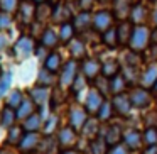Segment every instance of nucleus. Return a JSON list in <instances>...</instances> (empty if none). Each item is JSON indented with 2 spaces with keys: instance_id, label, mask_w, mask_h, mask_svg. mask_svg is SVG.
<instances>
[{
  "instance_id": "1",
  "label": "nucleus",
  "mask_w": 157,
  "mask_h": 154,
  "mask_svg": "<svg viewBox=\"0 0 157 154\" xmlns=\"http://www.w3.org/2000/svg\"><path fill=\"white\" fill-rule=\"evenodd\" d=\"M150 38H152V32L149 31V27L145 26H135L132 32V38H130V49L133 53H142L144 49H147L150 42Z\"/></svg>"
},
{
  "instance_id": "2",
  "label": "nucleus",
  "mask_w": 157,
  "mask_h": 154,
  "mask_svg": "<svg viewBox=\"0 0 157 154\" xmlns=\"http://www.w3.org/2000/svg\"><path fill=\"white\" fill-rule=\"evenodd\" d=\"M128 97H130V102H132V107L133 109H149L150 103H152V95L147 88H142V86H135L128 92Z\"/></svg>"
},
{
  "instance_id": "3",
  "label": "nucleus",
  "mask_w": 157,
  "mask_h": 154,
  "mask_svg": "<svg viewBox=\"0 0 157 154\" xmlns=\"http://www.w3.org/2000/svg\"><path fill=\"white\" fill-rule=\"evenodd\" d=\"M56 140H58V146L61 147V151H68L73 149L78 142V130H75L73 127L64 125L58 130V136H56Z\"/></svg>"
},
{
  "instance_id": "4",
  "label": "nucleus",
  "mask_w": 157,
  "mask_h": 154,
  "mask_svg": "<svg viewBox=\"0 0 157 154\" xmlns=\"http://www.w3.org/2000/svg\"><path fill=\"white\" fill-rule=\"evenodd\" d=\"M68 117H69V124H68V125L73 127L75 130H78V132L83 129V125L86 124V120L90 119L86 109H85V107H81V105H78V103L69 109V115Z\"/></svg>"
},
{
  "instance_id": "5",
  "label": "nucleus",
  "mask_w": 157,
  "mask_h": 154,
  "mask_svg": "<svg viewBox=\"0 0 157 154\" xmlns=\"http://www.w3.org/2000/svg\"><path fill=\"white\" fill-rule=\"evenodd\" d=\"M51 97H52L51 88H44V86L36 85V86H32V88L29 90V98L36 103V107H37L39 110H42L49 102H51Z\"/></svg>"
},
{
  "instance_id": "6",
  "label": "nucleus",
  "mask_w": 157,
  "mask_h": 154,
  "mask_svg": "<svg viewBox=\"0 0 157 154\" xmlns=\"http://www.w3.org/2000/svg\"><path fill=\"white\" fill-rule=\"evenodd\" d=\"M103 102H105V97H103L95 86L90 88L88 93H86V98H85V109H86V112H88V115H96L100 107L103 105Z\"/></svg>"
},
{
  "instance_id": "7",
  "label": "nucleus",
  "mask_w": 157,
  "mask_h": 154,
  "mask_svg": "<svg viewBox=\"0 0 157 154\" xmlns=\"http://www.w3.org/2000/svg\"><path fill=\"white\" fill-rule=\"evenodd\" d=\"M113 21H115V15L108 10H98L93 15V29L98 32H106L108 29L113 27Z\"/></svg>"
},
{
  "instance_id": "8",
  "label": "nucleus",
  "mask_w": 157,
  "mask_h": 154,
  "mask_svg": "<svg viewBox=\"0 0 157 154\" xmlns=\"http://www.w3.org/2000/svg\"><path fill=\"white\" fill-rule=\"evenodd\" d=\"M112 105L115 109V113L120 117H128L132 113V102H130V97L128 93H120V95H113L112 98Z\"/></svg>"
},
{
  "instance_id": "9",
  "label": "nucleus",
  "mask_w": 157,
  "mask_h": 154,
  "mask_svg": "<svg viewBox=\"0 0 157 154\" xmlns=\"http://www.w3.org/2000/svg\"><path fill=\"white\" fill-rule=\"evenodd\" d=\"M101 136L105 137L106 144L110 147L117 146L123 140V129L118 125V124H108V125L101 127Z\"/></svg>"
},
{
  "instance_id": "10",
  "label": "nucleus",
  "mask_w": 157,
  "mask_h": 154,
  "mask_svg": "<svg viewBox=\"0 0 157 154\" xmlns=\"http://www.w3.org/2000/svg\"><path fill=\"white\" fill-rule=\"evenodd\" d=\"M76 76H78V63L75 59L68 61L64 66H63V71H61V78H59V85L63 88H68V86H73Z\"/></svg>"
},
{
  "instance_id": "11",
  "label": "nucleus",
  "mask_w": 157,
  "mask_h": 154,
  "mask_svg": "<svg viewBox=\"0 0 157 154\" xmlns=\"http://www.w3.org/2000/svg\"><path fill=\"white\" fill-rule=\"evenodd\" d=\"M41 136H39V132H25L24 137H22L21 144H19V151L24 154H31L34 152V151L39 149V144H41Z\"/></svg>"
},
{
  "instance_id": "12",
  "label": "nucleus",
  "mask_w": 157,
  "mask_h": 154,
  "mask_svg": "<svg viewBox=\"0 0 157 154\" xmlns=\"http://www.w3.org/2000/svg\"><path fill=\"white\" fill-rule=\"evenodd\" d=\"M123 144L128 147L130 151H139L144 147V137L142 132L137 129H125L123 130Z\"/></svg>"
},
{
  "instance_id": "13",
  "label": "nucleus",
  "mask_w": 157,
  "mask_h": 154,
  "mask_svg": "<svg viewBox=\"0 0 157 154\" xmlns=\"http://www.w3.org/2000/svg\"><path fill=\"white\" fill-rule=\"evenodd\" d=\"M81 73L86 80L90 81H95L100 75H101V63L95 58H90V59H85L81 65Z\"/></svg>"
},
{
  "instance_id": "14",
  "label": "nucleus",
  "mask_w": 157,
  "mask_h": 154,
  "mask_svg": "<svg viewBox=\"0 0 157 154\" xmlns=\"http://www.w3.org/2000/svg\"><path fill=\"white\" fill-rule=\"evenodd\" d=\"M21 125L25 132H39V130H42V125H44L42 110H36L32 115H29L25 120H22Z\"/></svg>"
},
{
  "instance_id": "15",
  "label": "nucleus",
  "mask_w": 157,
  "mask_h": 154,
  "mask_svg": "<svg viewBox=\"0 0 157 154\" xmlns=\"http://www.w3.org/2000/svg\"><path fill=\"white\" fill-rule=\"evenodd\" d=\"M36 7L37 5L31 0H24L21 5H19V17H21V22H24L25 26L34 24L36 21Z\"/></svg>"
},
{
  "instance_id": "16",
  "label": "nucleus",
  "mask_w": 157,
  "mask_h": 154,
  "mask_svg": "<svg viewBox=\"0 0 157 154\" xmlns=\"http://www.w3.org/2000/svg\"><path fill=\"white\" fill-rule=\"evenodd\" d=\"M34 48H36V46H34V41H32L29 36H22V38L19 39L17 42H15L14 51H15V54H17L21 59H25V58H29V56L32 54Z\"/></svg>"
},
{
  "instance_id": "17",
  "label": "nucleus",
  "mask_w": 157,
  "mask_h": 154,
  "mask_svg": "<svg viewBox=\"0 0 157 154\" xmlns=\"http://www.w3.org/2000/svg\"><path fill=\"white\" fill-rule=\"evenodd\" d=\"M157 81V61L150 63L140 75V86L142 88H152Z\"/></svg>"
},
{
  "instance_id": "18",
  "label": "nucleus",
  "mask_w": 157,
  "mask_h": 154,
  "mask_svg": "<svg viewBox=\"0 0 157 154\" xmlns=\"http://www.w3.org/2000/svg\"><path fill=\"white\" fill-rule=\"evenodd\" d=\"M71 10H69V7L68 5H64V4H56L54 7H52V15H51V19L56 22V24H68L69 21H71Z\"/></svg>"
},
{
  "instance_id": "19",
  "label": "nucleus",
  "mask_w": 157,
  "mask_h": 154,
  "mask_svg": "<svg viewBox=\"0 0 157 154\" xmlns=\"http://www.w3.org/2000/svg\"><path fill=\"white\" fill-rule=\"evenodd\" d=\"M132 2L130 0H115V4H113V15L118 19L120 22L122 21H130V12H132Z\"/></svg>"
},
{
  "instance_id": "20",
  "label": "nucleus",
  "mask_w": 157,
  "mask_h": 154,
  "mask_svg": "<svg viewBox=\"0 0 157 154\" xmlns=\"http://www.w3.org/2000/svg\"><path fill=\"white\" fill-rule=\"evenodd\" d=\"M100 120L98 119H95V117H90L88 120H86V124L83 125V136L86 137V139H90V140H93V139H96V137H100L101 136V125H100Z\"/></svg>"
},
{
  "instance_id": "21",
  "label": "nucleus",
  "mask_w": 157,
  "mask_h": 154,
  "mask_svg": "<svg viewBox=\"0 0 157 154\" xmlns=\"http://www.w3.org/2000/svg\"><path fill=\"white\" fill-rule=\"evenodd\" d=\"M93 26V17L90 12H79L75 19H73V27L76 32H85Z\"/></svg>"
},
{
  "instance_id": "22",
  "label": "nucleus",
  "mask_w": 157,
  "mask_h": 154,
  "mask_svg": "<svg viewBox=\"0 0 157 154\" xmlns=\"http://www.w3.org/2000/svg\"><path fill=\"white\" fill-rule=\"evenodd\" d=\"M135 26L130 21H122L117 26V36H118V44H128L130 38H132V32Z\"/></svg>"
},
{
  "instance_id": "23",
  "label": "nucleus",
  "mask_w": 157,
  "mask_h": 154,
  "mask_svg": "<svg viewBox=\"0 0 157 154\" xmlns=\"http://www.w3.org/2000/svg\"><path fill=\"white\" fill-rule=\"evenodd\" d=\"M15 122H17V112L10 107H4L0 112V127L9 130L10 127L15 125Z\"/></svg>"
},
{
  "instance_id": "24",
  "label": "nucleus",
  "mask_w": 157,
  "mask_h": 154,
  "mask_svg": "<svg viewBox=\"0 0 157 154\" xmlns=\"http://www.w3.org/2000/svg\"><path fill=\"white\" fill-rule=\"evenodd\" d=\"M122 73V66L117 59H106L101 63V75L106 78H113V76Z\"/></svg>"
},
{
  "instance_id": "25",
  "label": "nucleus",
  "mask_w": 157,
  "mask_h": 154,
  "mask_svg": "<svg viewBox=\"0 0 157 154\" xmlns=\"http://www.w3.org/2000/svg\"><path fill=\"white\" fill-rule=\"evenodd\" d=\"M15 112H17V120H25L29 115H32V113L36 112V103L32 102L29 97H25L24 102L21 103V107H19Z\"/></svg>"
},
{
  "instance_id": "26",
  "label": "nucleus",
  "mask_w": 157,
  "mask_h": 154,
  "mask_svg": "<svg viewBox=\"0 0 157 154\" xmlns=\"http://www.w3.org/2000/svg\"><path fill=\"white\" fill-rule=\"evenodd\" d=\"M127 86H128V83H127L125 78H123L122 73L117 75V76H113V78H110V93H113V95L125 93Z\"/></svg>"
},
{
  "instance_id": "27",
  "label": "nucleus",
  "mask_w": 157,
  "mask_h": 154,
  "mask_svg": "<svg viewBox=\"0 0 157 154\" xmlns=\"http://www.w3.org/2000/svg\"><path fill=\"white\" fill-rule=\"evenodd\" d=\"M24 98H25V95L22 93V90L15 88V90H12V92H9L7 98H5V107H10V109L17 110L19 107H21V103L24 102Z\"/></svg>"
},
{
  "instance_id": "28",
  "label": "nucleus",
  "mask_w": 157,
  "mask_h": 154,
  "mask_svg": "<svg viewBox=\"0 0 157 154\" xmlns=\"http://www.w3.org/2000/svg\"><path fill=\"white\" fill-rule=\"evenodd\" d=\"M113 115H115V109H113L112 102L105 100V102H103V105L100 107L98 113H96V119H98L100 122H103V124H108L110 120H112Z\"/></svg>"
},
{
  "instance_id": "29",
  "label": "nucleus",
  "mask_w": 157,
  "mask_h": 154,
  "mask_svg": "<svg viewBox=\"0 0 157 154\" xmlns=\"http://www.w3.org/2000/svg\"><path fill=\"white\" fill-rule=\"evenodd\" d=\"M59 36L56 34L52 29H46L44 32H42V36H41V44L44 46V48H48V49H54L56 46L59 44Z\"/></svg>"
},
{
  "instance_id": "30",
  "label": "nucleus",
  "mask_w": 157,
  "mask_h": 154,
  "mask_svg": "<svg viewBox=\"0 0 157 154\" xmlns=\"http://www.w3.org/2000/svg\"><path fill=\"white\" fill-rule=\"evenodd\" d=\"M147 17V9L144 7L142 4H137L132 7V12H130V22L135 26H144L142 22L145 21Z\"/></svg>"
},
{
  "instance_id": "31",
  "label": "nucleus",
  "mask_w": 157,
  "mask_h": 154,
  "mask_svg": "<svg viewBox=\"0 0 157 154\" xmlns=\"http://www.w3.org/2000/svg\"><path fill=\"white\" fill-rule=\"evenodd\" d=\"M108 149H110V146L106 144L103 136L90 140V152L91 154H108Z\"/></svg>"
},
{
  "instance_id": "32",
  "label": "nucleus",
  "mask_w": 157,
  "mask_h": 154,
  "mask_svg": "<svg viewBox=\"0 0 157 154\" xmlns=\"http://www.w3.org/2000/svg\"><path fill=\"white\" fill-rule=\"evenodd\" d=\"M56 83V76L54 73L48 71L46 68H42L41 71H39L37 75V81H36V85L37 86H44V88H51L52 85Z\"/></svg>"
},
{
  "instance_id": "33",
  "label": "nucleus",
  "mask_w": 157,
  "mask_h": 154,
  "mask_svg": "<svg viewBox=\"0 0 157 154\" xmlns=\"http://www.w3.org/2000/svg\"><path fill=\"white\" fill-rule=\"evenodd\" d=\"M25 130L22 129V125H14L9 129V134H7V144L9 146H19L24 137Z\"/></svg>"
},
{
  "instance_id": "34",
  "label": "nucleus",
  "mask_w": 157,
  "mask_h": 154,
  "mask_svg": "<svg viewBox=\"0 0 157 154\" xmlns=\"http://www.w3.org/2000/svg\"><path fill=\"white\" fill-rule=\"evenodd\" d=\"M52 7H54V5H51L49 2L39 4L37 7H36V21H37V22L49 21V17L52 15Z\"/></svg>"
},
{
  "instance_id": "35",
  "label": "nucleus",
  "mask_w": 157,
  "mask_h": 154,
  "mask_svg": "<svg viewBox=\"0 0 157 154\" xmlns=\"http://www.w3.org/2000/svg\"><path fill=\"white\" fill-rule=\"evenodd\" d=\"M44 65V68L48 69V71L51 73H58L59 69H61V56L58 54V53H49V56L46 58V61L42 63Z\"/></svg>"
},
{
  "instance_id": "36",
  "label": "nucleus",
  "mask_w": 157,
  "mask_h": 154,
  "mask_svg": "<svg viewBox=\"0 0 157 154\" xmlns=\"http://www.w3.org/2000/svg\"><path fill=\"white\" fill-rule=\"evenodd\" d=\"M75 27H73L71 22H68V24H63L61 27H59V41L63 42V44H69V42L73 41V38H75Z\"/></svg>"
},
{
  "instance_id": "37",
  "label": "nucleus",
  "mask_w": 157,
  "mask_h": 154,
  "mask_svg": "<svg viewBox=\"0 0 157 154\" xmlns=\"http://www.w3.org/2000/svg\"><path fill=\"white\" fill-rule=\"evenodd\" d=\"M69 51H71V56L75 59H83L86 56V48L81 39H73L69 42Z\"/></svg>"
},
{
  "instance_id": "38",
  "label": "nucleus",
  "mask_w": 157,
  "mask_h": 154,
  "mask_svg": "<svg viewBox=\"0 0 157 154\" xmlns=\"http://www.w3.org/2000/svg\"><path fill=\"white\" fill-rule=\"evenodd\" d=\"M58 124H59V120H58V115L56 113H51L49 115V119H44V125H42V134L44 136H52V134L56 132V129H58Z\"/></svg>"
},
{
  "instance_id": "39",
  "label": "nucleus",
  "mask_w": 157,
  "mask_h": 154,
  "mask_svg": "<svg viewBox=\"0 0 157 154\" xmlns=\"http://www.w3.org/2000/svg\"><path fill=\"white\" fill-rule=\"evenodd\" d=\"M142 137H144V147L157 146V127H147V129H144Z\"/></svg>"
},
{
  "instance_id": "40",
  "label": "nucleus",
  "mask_w": 157,
  "mask_h": 154,
  "mask_svg": "<svg viewBox=\"0 0 157 154\" xmlns=\"http://www.w3.org/2000/svg\"><path fill=\"white\" fill-rule=\"evenodd\" d=\"M101 41L105 42V46H108L110 49L117 48V44H118V36H117V27H112V29H108L106 32H103V34H101Z\"/></svg>"
},
{
  "instance_id": "41",
  "label": "nucleus",
  "mask_w": 157,
  "mask_h": 154,
  "mask_svg": "<svg viewBox=\"0 0 157 154\" xmlns=\"http://www.w3.org/2000/svg\"><path fill=\"white\" fill-rule=\"evenodd\" d=\"M12 85V73H4V75L0 76V98L5 95V93L9 92V88H10Z\"/></svg>"
},
{
  "instance_id": "42",
  "label": "nucleus",
  "mask_w": 157,
  "mask_h": 154,
  "mask_svg": "<svg viewBox=\"0 0 157 154\" xmlns=\"http://www.w3.org/2000/svg\"><path fill=\"white\" fill-rule=\"evenodd\" d=\"M19 9V0H0V10L5 14H14Z\"/></svg>"
},
{
  "instance_id": "43",
  "label": "nucleus",
  "mask_w": 157,
  "mask_h": 154,
  "mask_svg": "<svg viewBox=\"0 0 157 154\" xmlns=\"http://www.w3.org/2000/svg\"><path fill=\"white\" fill-rule=\"evenodd\" d=\"M144 127H157V110H149L142 119Z\"/></svg>"
},
{
  "instance_id": "44",
  "label": "nucleus",
  "mask_w": 157,
  "mask_h": 154,
  "mask_svg": "<svg viewBox=\"0 0 157 154\" xmlns=\"http://www.w3.org/2000/svg\"><path fill=\"white\" fill-rule=\"evenodd\" d=\"M86 81H88V80H86L83 75H78V76H76L75 83H73V92H75V95H78V93L81 92L83 88H85V86H86Z\"/></svg>"
},
{
  "instance_id": "45",
  "label": "nucleus",
  "mask_w": 157,
  "mask_h": 154,
  "mask_svg": "<svg viewBox=\"0 0 157 154\" xmlns=\"http://www.w3.org/2000/svg\"><path fill=\"white\" fill-rule=\"evenodd\" d=\"M108 154H130V149L125 146L123 142L117 144V146H112L108 149Z\"/></svg>"
},
{
  "instance_id": "46",
  "label": "nucleus",
  "mask_w": 157,
  "mask_h": 154,
  "mask_svg": "<svg viewBox=\"0 0 157 154\" xmlns=\"http://www.w3.org/2000/svg\"><path fill=\"white\" fill-rule=\"evenodd\" d=\"M10 24H12V15L5 14V12H0V31L10 27Z\"/></svg>"
},
{
  "instance_id": "47",
  "label": "nucleus",
  "mask_w": 157,
  "mask_h": 154,
  "mask_svg": "<svg viewBox=\"0 0 157 154\" xmlns=\"http://www.w3.org/2000/svg\"><path fill=\"white\" fill-rule=\"evenodd\" d=\"M36 54H37V58L41 59L42 63L46 61V58L49 56V49L48 48H44L42 44H39V46H36Z\"/></svg>"
},
{
  "instance_id": "48",
  "label": "nucleus",
  "mask_w": 157,
  "mask_h": 154,
  "mask_svg": "<svg viewBox=\"0 0 157 154\" xmlns=\"http://www.w3.org/2000/svg\"><path fill=\"white\" fill-rule=\"evenodd\" d=\"M93 0H79V5H81V12H90Z\"/></svg>"
},
{
  "instance_id": "49",
  "label": "nucleus",
  "mask_w": 157,
  "mask_h": 154,
  "mask_svg": "<svg viewBox=\"0 0 157 154\" xmlns=\"http://www.w3.org/2000/svg\"><path fill=\"white\" fill-rule=\"evenodd\" d=\"M7 42H9L7 36H5V34H2V32H0V53H2V51H4V49H5V46H7Z\"/></svg>"
},
{
  "instance_id": "50",
  "label": "nucleus",
  "mask_w": 157,
  "mask_h": 154,
  "mask_svg": "<svg viewBox=\"0 0 157 154\" xmlns=\"http://www.w3.org/2000/svg\"><path fill=\"white\" fill-rule=\"evenodd\" d=\"M142 154H157V146H149V147H144Z\"/></svg>"
},
{
  "instance_id": "51",
  "label": "nucleus",
  "mask_w": 157,
  "mask_h": 154,
  "mask_svg": "<svg viewBox=\"0 0 157 154\" xmlns=\"http://www.w3.org/2000/svg\"><path fill=\"white\" fill-rule=\"evenodd\" d=\"M59 154H83L81 151H76V149H68V151H61Z\"/></svg>"
},
{
  "instance_id": "52",
  "label": "nucleus",
  "mask_w": 157,
  "mask_h": 154,
  "mask_svg": "<svg viewBox=\"0 0 157 154\" xmlns=\"http://www.w3.org/2000/svg\"><path fill=\"white\" fill-rule=\"evenodd\" d=\"M152 21H154V24L157 26V9L154 10V15H152Z\"/></svg>"
},
{
  "instance_id": "53",
  "label": "nucleus",
  "mask_w": 157,
  "mask_h": 154,
  "mask_svg": "<svg viewBox=\"0 0 157 154\" xmlns=\"http://www.w3.org/2000/svg\"><path fill=\"white\" fill-rule=\"evenodd\" d=\"M31 2H34L36 5H39V4H44V2H48V0H31Z\"/></svg>"
},
{
  "instance_id": "54",
  "label": "nucleus",
  "mask_w": 157,
  "mask_h": 154,
  "mask_svg": "<svg viewBox=\"0 0 157 154\" xmlns=\"http://www.w3.org/2000/svg\"><path fill=\"white\" fill-rule=\"evenodd\" d=\"M0 154H10V152H9V149H5V147H4V149H0Z\"/></svg>"
},
{
  "instance_id": "55",
  "label": "nucleus",
  "mask_w": 157,
  "mask_h": 154,
  "mask_svg": "<svg viewBox=\"0 0 157 154\" xmlns=\"http://www.w3.org/2000/svg\"><path fill=\"white\" fill-rule=\"evenodd\" d=\"M152 92H154V93H155V95H157V81H155V85L152 86Z\"/></svg>"
},
{
  "instance_id": "56",
  "label": "nucleus",
  "mask_w": 157,
  "mask_h": 154,
  "mask_svg": "<svg viewBox=\"0 0 157 154\" xmlns=\"http://www.w3.org/2000/svg\"><path fill=\"white\" fill-rule=\"evenodd\" d=\"M52 2H54V5H56V4H59V0H52Z\"/></svg>"
},
{
  "instance_id": "57",
  "label": "nucleus",
  "mask_w": 157,
  "mask_h": 154,
  "mask_svg": "<svg viewBox=\"0 0 157 154\" xmlns=\"http://www.w3.org/2000/svg\"><path fill=\"white\" fill-rule=\"evenodd\" d=\"M0 76H2V68H0Z\"/></svg>"
},
{
  "instance_id": "58",
  "label": "nucleus",
  "mask_w": 157,
  "mask_h": 154,
  "mask_svg": "<svg viewBox=\"0 0 157 154\" xmlns=\"http://www.w3.org/2000/svg\"><path fill=\"white\" fill-rule=\"evenodd\" d=\"M98 2H106V0H98Z\"/></svg>"
}]
</instances>
